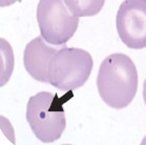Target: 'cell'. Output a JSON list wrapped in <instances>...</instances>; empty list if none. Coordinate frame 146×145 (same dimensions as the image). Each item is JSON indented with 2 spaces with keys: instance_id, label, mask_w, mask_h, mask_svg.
<instances>
[{
  "instance_id": "obj_1",
  "label": "cell",
  "mask_w": 146,
  "mask_h": 145,
  "mask_svg": "<svg viewBox=\"0 0 146 145\" xmlns=\"http://www.w3.org/2000/svg\"><path fill=\"white\" fill-rule=\"evenodd\" d=\"M138 71L125 54H111L100 65L97 87L105 104L115 109L129 105L138 90Z\"/></svg>"
},
{
  "instance_id": "obj_2",
  "label": "cell",
  "mask_w": 146,
  "mask_h": 145,
  "mask_svg": "<svg viewBox=\"0 0 146 145\" xmlns=\"http://www.w3.org/2000/svg\"><path fill=\"white\" fill-rule=\"evenodd\" d=\"M72 98H59L57 94L40 92L32 96L27 105V120L36 138L43 143H53L61 138L66 119L63 103Z\"/></svg>"
},
{
  "instance_id": "obj_3",
  "label": "cell",
  "mask_w": 146,
  "mask_h": 145,
  "mask_svg": "<svg viewBox=\"0 0 146 145\" xmlns=\"http://www.w3.org/2000/svg\"><path fill=\"white\" fill-rule=\"evenodd\" d=\"M94 67L90 54L78 47L63 46L48 63V83L62 92H72L87 82Z\"/></svg>"
},
{
  "instance_id": "obj_4",
  "label": "cell",
  "mask_w": 146,
  "mask_h": 145,
  "mask_svg": "<svg viewBox=\"0 0 146 145\" xmlns=\"http://www.w3.org/2000/svg\"><path fill=\"white\" fill-rule=\"evenodd\" d=\"M64 0H40L37 7V21L43 39L53 45L68 42L79 25V17L75 16Z\"/></svg>"
},
{
  "instance_id": "obj_5",
  "label": "cell",
  "mask_w": 146,
  "mask_h": 145,
  "mask_svg": "<svg viewBox=\"0 0 146 145\" xmlns=\"http://www.w3.org/2000/svg\"><path fill=\"white\" fill-rule=\"evenodd\" d=\"M119 37L127 47H146V0H124L116 17Z\"/></svg>"
},
{
  "instance_id": "obj_6",
  "label": "cell",
  "mask_w": 146,
  "mask_h": 145,
  "mask_svg": "<svg viewBox=\"0 0 146 145\" xmlns=\"http://www.w3.org/2000/svg\"><path fill=\"white\" fill-rule=\"evenodd\" d=\"M43 37H36L25 46L23 63L30 76L39 82L48 83L47 71L50 58L56 53L55 47L46 44Z\"/></svg>"
},
{
  "instance_id": "obj_7",
  "label": "cell",
  "mask_w": 146,
  "mask_h": 145,
  "mask_svg": "<svg viewBox=\"0 0 146 145\" xmlns=\"http://www.w3.org/2000/svg\"><path fill=\"white\" fill-rule=\"evenodd\" d=\"M67 9L77 17H92L100 13L105 0H64Z\"/></svg>"
},
{
  "instance_id": "obj_8",
  "label": "cell",
  "mask_w": 146,
  "mask_h": 145,
  "mask_svg": "<svg viewBox=\"0 0 146 145\" xmlns=\"http://www.w3.org/2000/svg\"><path fill=\"white\" fill-rule=\"evenodd\" d=\"M1 86H3L9 81L11 74L14 69V55L13 50L7 40L1 38Z\"/></svg>"
},
{
  "instance_id": "obj_9",
  "label": "cell",
  "mask_w": 146,
  "mask_h": 145,
  "mask_svg": "<svg viewBox=\"0 0 146 145\" xmlns=\"http://www.w3.org/2000/svg\"><path fill=\"white\" fill-rule=\"evenodd\" d=\"M16 2H21V0H0V7H5L16 3Z\"/></svg>"
},
{
  "instance_id": "obj_10",
  "label": "cell",
  "mask_w": 146,
  "mask_h": 145,
  "mask_svg": "<svg viewBox=\"0 0 146 145\" xmlns=\"http://www.w3.org/2000/svg\"><path fill=\"white\" fill-rule=\"evenodd\" d=\"M143 98H144V102L146 105V79L144 81V85H143Z\"/></svg>"
}]
</instances>
